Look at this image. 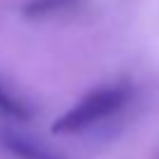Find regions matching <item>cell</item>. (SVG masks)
I'll list each match as a JSON object with an SVG mask.
<instances>
[{
  "mask_svg": "<svg viewBox=\"0 0 159 159\" xmlns=\"http://www.w3.org/2000/svg\"><path fill=\"white\" fill-rule=\"evenodd\" d=\"M0 145L16 159H61L56 154L47 152L45 148L26 136L16 134L12 129H0Z\"/></svg>",
  "mask_w": 159,
  "mask_h": 159,
  "instance_id": "cell-2",
  "label": "cell"
},
{
  "mask_svg": "<svg viewBox=\"0 0 159 159\" xmlns=\"http://www.w3.org/2000/svg\"><path fill=\"white\" fill-rule=\"evenodd\" d=\"M134 98V84L129 80H117V82H108L96 89H91L87 96L77 101L73 108L61 112L59 117L52 122V134L56 136H75L84 134L91 126L101 124L119 110H124L129 101Z\"/></svg>",
  "mask_w": 159,
  "mask_h": 159,
  "instance_id": "cell-1",
  "label": "cell"
},
{
  "mask_svg": "<svg viewBox=\"0 0 159 159\" xmlns=\"http://www.w3.org/2000/svg\"><path fill=\"white\" fill-rule=\"evenodd\" d=\"M0 115L5 117H12V119H19V122H28L33 117V110L30 105L26 103L24 98L14 94V91L7 89V84L0 80Z\"/></svg>",
  "mask_w": 159,
  "mask_h": 159,
  "instance_id": "cell-3",
  "label": "cell"
},
{
  "mask_svg": "<svg viewBox=\"0 0 159 159\" xmlns=\"http://www.w3.org/2000/svg\"><path fill=\"white\" fill-rule=\"evenodd\" d=\"M75 0H28L24 5V16L26 19H45L54 12L68 7Z\"/></svg>",
  "mask_w": 159,
  "mask_h": 159,
  "instance_id": "cell-4",
  "label": "cell"
}]
</instances>
